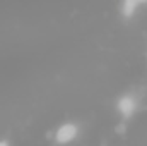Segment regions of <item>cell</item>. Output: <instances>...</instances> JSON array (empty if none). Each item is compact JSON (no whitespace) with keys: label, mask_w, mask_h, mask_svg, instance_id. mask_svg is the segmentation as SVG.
Listing matches in <instances>:
<instances>
[{"label":"cell","mask_w":147,"mask_h":146,"mask_svg":"<svg viewBox=\"0 0 147 146\" xmlns=\"http://www.w3.org/2000/svg\"><path fill=\"white\" fill-rule=\"evenodd\" d=\"M77 134H79L77 124L67 122V124H63V126L58 127L55 138H57V143H60V145H69V143H72L74 139L77 138Z\"/></svg>","instance_id":"1"},{"label":"cell","mask_w":147,"mask_h":146,"mask_svg":"<svg viewBox=\"0 0 147 146\" xmlns=\"http://www.w3.org/2000/svg\"><path fill=\"white\" fill-rule=\"evenodd\" d=\"M116 107H118V112L123 117H132L135 113V110H137V100L132 95H123L116 102Z\"/></svg>","instance_id":"2"},{"label":"cell","mask_w":147,"mask_h":146,"mask_svg":"<svg viewBox=\"0 0 147 146\" xmlns=\"http://www.w3.org/2000/svg\"><path fill=\"white\" fill-rule=\"evenodd\" d=\"M139 5H140L139 2H125V3H123V16H127V17L134 16V10H135Z\"/></svg>","instance_id":"3"},{"label":"cell","mask_w":147,"mask_h":146,"mask_svg":"<svg viewBox=\"0 0 147 146\" xmlns=\"http://www.w3.org/2000/svg\"><path fill=\"white\" fill-rule=\"evenodd\" d=\"M0 146H10V143H9L7 139H2V141H0Z\"/></svg>","instance_id":"4"}]
</instances>
